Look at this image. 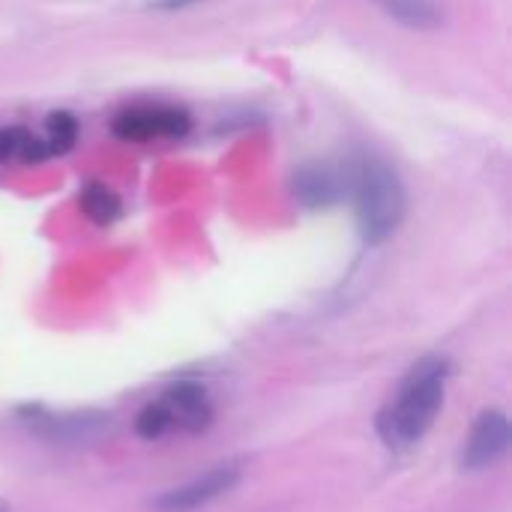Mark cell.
I'll return each mask as SVG.
<instances>
[{
  "label": "cell",
  "mask_w": 512,
  "mask_h": 512,
  "mask_svg": "<svg viewBox=\"0 0 512 512\" xmlns=\"http://www.w3.org/2000/svg\"><path fill=\"white\" fill-rule=\"evenodd\" d=\"M450 363L423 357L399 384L396 399L378 414V432L390 447H414L435 423L447 393Z\"/></svg>",
  "instance_id": "6da1fadb"
},
{
  "label": "cell",
  "mask_w": 512,
  "mask_h": 512,
  "mask_svg": "<svg viewBox=\"0 0 512 512\" xmlns=\"http://www.w3.org/2000/svg\"><path fill=\"white\" fill-rule=\"evenodd\" d=\"M351 189L363 240L375 246L393 237L405 219V186L399 174L387 162L363 156L354 168Z\"/></svg>",
  "instance_id": "7a4b0ae2"
},
{
  "label": "cell",
  "mask_w": 512,
  "mask_h": 512,
  "mask_svg": "<svg viewBox=\"0 0 512 512\" xmlns=\"http://www.w3.org/2000/svg\"><path fill=\"white\" fill-rule=\"evenodd\" d=\"M21 423L51 441V444H87V441H96L99 435H105L111 429V420L105 414H54V411H45L39 405H30V408H21Z\"/></svg>",
  "instance_id": "3957f363"
},
{
  "label": "cell",
  "mask_w": 512,
  "mask_h": 512,
  "mask_svg": "<svg viewBox=\"0 0 512 512\" xmlns=\"http://www.w3.org/2000/svg\"><path fill=\"white\" fill-rule=\"evenodd\" d=\"M192 120L177 105H135L114 117L111 132L120 141H153V138H183Z\"/></svg>",
  "instance_id": "277c9868"
},
{
  "label": "cell",
  "mask_w": 512,
  "mask_h": 512,
  "mask_svg": "<svg viewBox=\"0 0 512 512\" xmlns=\"http://www.w3.org/2000/svg\"><path fill=\"white\" fill-rule=\"evenodd\" d=\"M237 483H240V468H237V465H219V468H210L207 474L195 477L192 483L177 486V489L159 495V498L153 501V510L192 512L198 510V507L213 504V501L222 498V495H228Z\"/></svg>",
  "instance_id": "5b68a950"
},
{
  "label": "cell",
  "mask_w": 512,
  "mask_h": 512,
  "mask_svg": "<svg viewBox=\"0 0 512 512\" xmlns=\"http://www.w3.org/2000/svg\"><path fill=\"white\" fill-rule=\"evenodd\" d=\"M512 432L507 414L501 411H486L480 414V420L474 423L465 450H462V468L465 471H486L492 465H498L507 450H510Z\"/></svg>",
  "instance_id": "8992f818"
},
{
  "label": "cell",
  "mask_w": 512,
  "mask_h": 512,
  "mask_svg": "<svg viewBox=\"0 0 512 512\" xmlns=\"http://www.w3.org/2000/svg\"><path fill=\"white\" fill-rule=\"evenodd\" d=\"M171 417V426L180 432H204L213 420V405L210 396L201 384L195 381H180L168 387L159 399Z\"/></svg>",
  "instance_id": "52a82bcc"
},
{
  "label": "cell",
  "mask_w": 512,
  "mask_h": 512,
  "mask_svg": "<svg viewBox=\"0 0 512 512\" xmlns=\"http://www.w3.org/2000/svg\"><path fill=\"white\" fill-rule=\"evenodd\" d=\"M294 198L309 210H327L342 198V180L327 165H303L294 174Z\"/></svg>",
  "instance_id": "ba28073f"
},
{
  "label": "cell",
  "mask_w": 512,
  "mask_h": 512,
  "mask_svg": "<svg viewBox=\"0 0 512 512\" xmlns=\"http://www.w3.org/2000/svg\"><path fill=\"white\" fill-rule=\"evenodd\" d=\"M387 18L399 21L402 27L429 30L441 24V12L432 0H372Z\"/></svg>",
  "instance_id": "9c48e42d"
},
{
  "label": "cell",
  "mask_w": 512,
  "mask_h": 512,
  "mask_svg": "<svg viewBox=\"0 0 512 512\" xmlns=\"http://www.w3.org/2000/svg\"><path fill=\"white\" fill-rule=\"evenodd\" d=\"M78 204H81L84 216H87L90 222H96V225H111V222H117L120 213H123V201L117 198V192H114L111 186L99 183V180H90V183L81 189Z\"/></svg>",
  "instance_id": "30bf717a"
},
{
  "label": "cell",
  "mask_w": 512,
  "mask_h": 512,
  "mask_svg": "<svg viewBox=\"0 0 512 512\" xmlns=\"http://www.w3.org/2000/svg\"><path fill=\"white\" fill-rule=\"evenodd\" d=\"M45 138L30 135L27 129H0V162H42L48 159Z\"/></svg>",
  "instance_id": "8fae6325"
},
{
  "label": "cell",
  "mask_w": 512,
  "mask_h": 512,
  "mask_svg": "<svg viewBox=\"0 0 512 512\" xmlns=\"http://www.w3.org/2000/svg\"><path fill=\"white\" fill-rule=\"evenodd\" d=\"M75 138H78V123H75V117H72V114L57 111V114H51V117H48V135H45V144H48V153H51V156H54V153H66V150H72Z\"/></svg>",
  "instance_id": "7c38bea8"
},
{
  "label": "cell",
  "mask_w": 512,
  "mask_h": 512,
  "mask_svg": "<svg viewBox=\"0 0 512 512\" xmlns=\"http://www.w3.org/2000/svg\"><path fill=\"white\" fill-rule=\"evenodd\" d=\"M135 432H138L144 441H159V438H165L168 432H174L165 405H162V402H150V405L135 417Z\"/></svg>",
  "instance_id": "4fadbf2b"
},
{
  "label": "cell",
  "mask_w": 512,
  "mask_h": 512,
  "mask_svg": "<svg viewBox=\"0 0 512 512\" xmlns=\"http://www.w3.org/2000/svg\"><path fill=\"white\" fill-rule=\"evenodd\" d=\"M192 3H198V0H159L156 6L159 9H180V6H192Z\"/></svg>",
  "instance_id": "5bb4252c"
},
{
  "label": "cell",
  "mask_w": 512,
  "mask_h": 512,
  "mask_svg": "<svg viewBox=\"0 0 512 512\" xmlns=\"http://www.w3.org/2000/svg\"><path fill=\"white\" fill-rule=\"evenodd\" d=\"M0 512H9V510H6V507H3V504H0Z\"/></svg>",
  "instance_id": "9a60e30c"
}]
</instances>
